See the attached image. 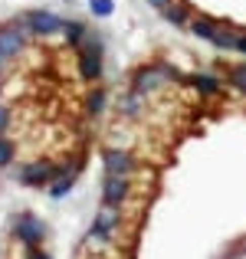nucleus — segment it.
Here are the masks:
<instances>
[{
  "mask_svg": "<svg viewBox=\"0 0 246 259\" xmlns=\"http://www.w3.org/2000/svg\"><path fill=\"white\" fill-rule=\"evenodd\" d=\"M13 23L20 26V30L26 33V36H56V33H63V26H66V20H59L53 10H26V13H20V17H13Z\"/></svg>",
  "mask_w": 246,
  "mask_h": 259,
  "instance_id": "1",
  "label": "nucleus"
},
{
  "mask_svg": "<svg viewBox=\"0 0 246 259\" xmlns=\"http://www.w3.org/2000/svg\"><path fill=\"white\" fill-rule=\"evenodd\" d=\"M76 66H79V76L86 82H99L102 69H105V59H102V39L95 33H89L86 43L76 50Z\"/></svg>",
  "mask_w": 246,
  "mask_h": 259,
  "instance_id": "2",
  "label": "nucleus"
},
{
  "mask_svg": "<svg viewBox=\"0 0 246 259\" xmlns=\"http://www.w3.org/2000/svg\"><path fill=\"white\" fill-rule=\"evenodd\" d=\"M13 240L23 243L26 249H39V243L46 240V223L39 220L36 213L23 210V213H17V220H13Z\"/></svg>",
  "mask_w": 246,
  "mask_h": 259,
  "instance_id": "3",
  "label": "nucleus"
},
{
  "mask_svg": "<svg viewBox=\"0 0 246 259\" xmlns=\"http://www.w3.org/2000/svg\"><path fill=\"white\" fill-rule=\"evenodd\" d=\"M59 171H63L59 164L39 158V161H30V164L20 167V171H17V184H23V187H50V184L56 181Z\"/></svg>",
  "mask_w": 246,
  "mask_h": 259,
  "instance_id": "4",
  "label": "nucleus"
},
{
  "mask_svg": "<svg viewBox=\"0 0 246 259\" xmlns=\"http://www.w3.org/2000/svg\"><path fill=\"white\" fill-rule=\"evenodd\" d=\"M118 220H121L118 207H108V203H102V210L95 213L92 227H89V240H92V243H108V240H112V230L118 227Z\"/></svg>",
  "mask_w": 246,
  "mask_h": 259,
  "instance_id": "5",
  "label": "nucleus"
},
{
  "mask_svg": "<svg viewBox=\"0 0 246 259\" xmlns=\"http://www.w3.org/2000/svg\"><path fill=\"white\" fill-rule=\"evenodd\" d=\"M164 69L158 63L154 66H141V69H135L132 72V92H138V95H151L154 89H161L164 85Z\"/></svg>",
  "mask_w": 246,
  "mask_h": 259,
  "instance_id": "6",
  "label": "nucleus"
},
{
  "mask_svg": "<svg viewBox=\"0 0 246 259\" xmlns=\"http://www.w3.org/2000/svg\"><path fill=\"white\" fill-rule=\"evenodd\" d=\"M128 194H132L128 177L105 174V181H102V203H108V207H121V203L128 200Z\"/></svg>",
  "mask_w": 246,
  "mask_h": 259,
  "instance_id": "7",
  "label": "nucleus"
},
{
  "mask_svg": "<svg viewBox=\"0 0 246 259\" xmlns=\"http://www.w3.org/2000/svg\"><path fill=\"white\" fill-rule=\"evenodd\" d=\"M102 167H105V174L128 177L135 171V158L125 151V148H105V151H102Z\"/></svg>",
  "mask_w": 246,
  "mask_h": 259,
  "instance_id": "8",
  "label": "nucleus"
},
{
  "mask_svg": "<svg viewBox=\"0 0 246 259\" xmlns=\"http://www.w3.org/2000/svg\"><path fill=\"white\" fill-rule=\"evenodd\" d=\"M23 46H26V33L20 30L17 23H0V53H4L7 59H13V56H20L23 53Z\"/></svg>",
  "mask_w": 246,
  "mask_h": 259,
  "instance_id": "9",
  "label": "nucleus"
},
{
  "mask_svg": "<svg viewBox=\"0 0 246 259\" xmlns=\"http://www.w3.org/2000/svg\"><path fill=\"white\" fill-rule=\"evenodd\" d=\"M187 82L197 89V92L203 95V99H214V95L223 92V82L214 76V72H194V76H187Z\"/></svg>",
  "mask_w": 246,
  "mask_h": 259,
  "instance_id": "10",
  "label": "nucleus"
},
{
  "mask_svg": "<svg viewBox=\"0 0 246 259\" xmlns=\"http://www.w3.org/2000/svg\"><path fill=\"white\" fill-rule=\"evenodd\" d=\"M161 17L168 20L171 26H177V30H187V26H190V20H194V17H190V7L184 4V0H171V4H168V10H164Z\"/></svg>",
  "mask_w": 246,
  "mask_h": 259,
  "instance_id": "11",
  "label": "nucleus"
},
{
  "mask_svg": "<svg viewBox=\"0 0 246 259\" xmlns=\"http://www.w3.org/2000/svg\"><path fill=\"white\" fill-rule=\"evenodd\" d=\"M187 30L194 33L197 39H207V43H214L217 30H220V20H214V17H194V20H190V26H187Z\"/></svg>",
  "mask_w": 246,
  "mask_h": 259,
  "instance_id": "12",
  "label": "nucleus"
},
{
  "mask_svg": "<svg viewBox=\"0 0 246 259\" xmlns=\"http://www.w3.org/2000/svg\"><path fill=\"white\" fill-rule=\"evenodd\" d=\"M63 36H66V43L69 46H79L86 43V36H89V26L82 23V20H66V26H63Z\"/></svg>",
  "mask_w": 246,
  "mask_h": 259,
  "instance_id": "13",
  "label": "nucleus"
},
{
  "mask_svg": "<svg viewBox=\"0 0 246 259\" xmlns=\"http://www.w3.org/2000/svg\"><path fill=\"white\" fill-rule=\"evenodd\" d=\"M105 102H108V92H105V89H92V92H89L86 95V115H89V118H99V115L102 112H105Z\"/></svg>",
  "mask_w": 246,
  "mask_h": 259,
  "instance_id": "14",
  "label": "nucleus"
},
{
  "mask_svg": "<svg viewBox=\"0 0 246 259\" xmlns=\"http://www.w3.org/2000/svg\"><path fill=\"white\" fill-rule=\"evenodd\" d=\"M141 99H145V95H138V92H132V89H128V95H121V102H118L121 115H138Z\"/></svg>",
  "mask_w": 246,
  "mask_h": 259,
  "instance_id": "15",
  "label": "nucleus"
},
{
  "mask_svg": "<svg viewBox=\"0 0 246 259\" xmlns=\"http://www.w3.org/2000/svg\"><path fill=\"white\" fill-rule=\"evenodd\" d=\"M13 158H17V145H13L10 138H4V135H0V171L13 164Z\"/></svg>",
  "mask_w": 246,
  "mask_h": 259,
  "instance_id": "16",
  "label": "nucleus"
},
{
  "mask_svg": "<svg viewBox=\"0 0 246 259\" xmlns=\"http://www.w3.org/2000/svg\"><path fill=\"white\" fill-rule=\"evenodd\" d=\"M89 10H92V17L108 20L115 13V0H89Z\"/></svg>",
  "mask_w": 246,
  "mask_h": 259,
  "instance_id": "17",
  "label": "nucleus"
},
{
  "mask_svg": "<svg viewBox=\"0 0 246 259\" xmlns=\"http://www.w3.org/2000/svg\"><path fill=\"white\" fill-rule=\"evenodd\" d=\"M230 85L236 89V92H246V72H243V66H230Z\"/></svg>",
  "mask_w": 246,
  "mask_h": 259,
  "instance_id": "18",
  "label": "nucleus"
},
{
  "mask_svg": "<svg viewBox=\"0 0 246 259\" xmlns=\"http://www.w3.org/2000/svg\"><path fill=\"white\" fill-rule=\"evenodd\" d=\"M7 128H10V108H7V105H0V135H4Z\"/></svg>",
  "mask_w": 246,
  "mask_h": 259,
  "instance_id": "19",
  "label": "nucleus"
},
{
  "mask_svg": "<svg viewBox=\"0 0 246 259\" xmlns=\"http://www.w3.org/2000/svg\"><path fill=\"white\" fill-rule=\"evenodd\" d=\"M145 4L151 7V10H158V13H164V10H168V4H171V0H145Z\"/></svg>",
  "mask_w": 246,
  "mask_h": 259,
  "instance_id": "20",
  "label": "nucleus"
},
{
  "mask_svg": "<svg viewBox=\"0 0 246 259\" xmlns=\"http://www.w3.org/2000/svg\"><path fill=\"white\" fill-rule=\"evenodd\" d=\"M233 53H240V56H246V30H240V39H236V50Z\"/></svg>",
  "mask_w": 246,
  "mask_h": 259,
  "instance_id": "21",
  "label": "nucleus"
},
{
  "mask_svg": "<svg viewBox=\"0 0 246 259\" xmlns=\"http://www.w3.org/2000/svg\"><path fill=\"white\" fill-rule=\"evenodd\" d=\"M30 259H53V256L43 253V249H30Z\"/></svg>",
  "mask_w": 246,
  "mask_h": 259,
  "instance_id": "22",
  "label": "nucleus"
},
{
  "mask_svg": "<svg viewBox=\"0 0 246 259\" xmlns=\"http://www.w3.org/2000/svg\"><path fill=\"white\" fill-rule=\"evenodd\" d=\"M4 66H7V56H4V53H0V72H4Z\"/></svg>",
  "mask_w": 246,
  "mask_h": 259,
  "instance_id": "23",
  "label": "nucleus"
},
{
  "mask_svg": "<svg viewBox=\"0 0 246 259\" xmlns=\"http://www.w3.org/2000/svg\"><path fill=\"white\" fill-rule=\"evenodd\" d=\"M0 92H4V79H0Z\"/></svg>",
  "mask_w": 246,
  "mask_h": 259,
  "instance_id": "24",
  "label": "nucleus"
},
{
  "mask_svg": "<svg viewBox=\"0 0 246 259\" xmlns=\"http://www.w3.org/2000/svg\"><path fill=\"white\" fill-rule=\"evenodd\" d=\"M240 66H243V72H246V63H240Z\"/></svg>",
  "mask_w": 246,
  "mask_h": 259,
  "instance_id": "25",
  "label": "nucleus"
}]
</instances>
